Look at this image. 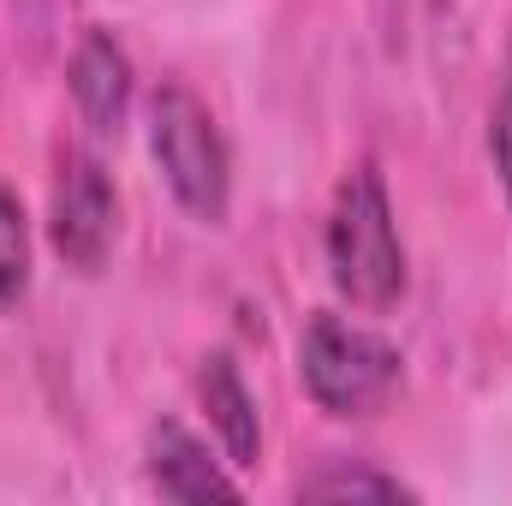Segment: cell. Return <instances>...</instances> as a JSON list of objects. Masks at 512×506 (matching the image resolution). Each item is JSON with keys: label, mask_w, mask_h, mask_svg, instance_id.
I'll return each mask as SVG.
<instances>
[{"label": "cell", "mask_w": 512, "mask_h": 506, "mask_svg": "<svg viewBox=\"0 0 512 506\" xmlns=\"http://www.w3.org/2000/svg\"><path fill=\"white\" fill-rule=\"evenodd\" d=\"M304 501H417L411 483L387 477V471H370V465H352V459H328L322 471H310L298 483Z\"/></svg>", "instance_id": "8"}, {"label": "cell", "mask_w": 512, "mask_h": 506, "mask_svg": "<svg viewBox=\"0 0 512 506\" xmlns=\"http://www.w3.org/2000/svg\"><path fill=\"white\" fill-rule=\"evenodd\" d=\"M149 155L173 191V203L203 221L221 227L233 209V161H227V137L215 126V114L185 90V84H161L149 96Z\"/></svg>", "instance_id": "2"}, {"label": "cell", "mask_w": 512, "mask_h": 506, "mask_svg": "<svg viewBox=\"0 0 512 506\" xmlns=\"http://www.w3.org/2000/svg\"><path fill=\"white\" fill-rule=\"evenodd\" d=\"M143 471H149V489L167 501H239V477L221 471V459L173 417L149 423Z\"/></svg>", "instance_id": "6"}, {"label": "cell", "mask_w": 512, "mask_h": 506, "mask_svg": "<svg viewBox=\"0 0 512 506\" xmlns=\"http://www.w3.org/2000/svg\"><path fill=\"white\" fill-rule=\"evenodd\" d=\"M489 155H495V179L512 203V48H507V72H501V90H495V108H489Z\"/></svg>", "instance_id": "10"}, {"label": "cell", "mask_w": 512, "mask_h": 506, "mask_svg": "<svg viewBox=\"0 0 512 506\" xmlns=\"http://www.w3.org/2000/svg\"><path fill=\"white\" fill-rule=\"evenodd\" d=\"M30 286V221L18 191L0 179V304H12Z\"/></svg>", "instance_id": "9"}, {"label": "cell", "mask_w": 512, "mask_h": 506, "mask_svg": "<svg viewBox=\"0 0 512 506\" xmlns=\"http://www.w3.org/2000/svg\"><path fill=\"white\" fill-rule=\"evenodd\" d=\"M197 399H203V411H209V429H215L227 465H256V453H262L256 399H251V387H245L239 364H233L227 352H209V358H203V370H197Z\"/></svg>", "instance_id": "7"}, {"label": "cell", "mask_w": 512, "mask_h": 506, "mask_svg": "<svg viewBox=\"0 0 512 506\" xmlns=\"http://www.w3.org/2000/svg\"><path fill=\"white\" fill-rule=\"evenodd\" d=\"M405 376L399 346L346 322V316H310L304 340H298V381L304 393L328 411V417H376L393 387Z\"/></svg>", "instance_id": "3"}, {"label": "cell", "mask_w": 512, "mask_h": 506, "mask_svg": "<svg viewBox=\"0 0 512 506\" xmlns=\"http://www.w3.org/2000/svg\"><path fill=\"white\" fill-rule=\"evenodd\" d=\"M114 233H120V197H114L108 167L84 149H66L60 173H54V203H48L54 251L66 256V268L96 274L114 251Z\"/></svg>", "instance_id": "4"}, {"label": "cell", "mask_w": 512, "mask_h": 506, "mask_svg": "<svg viewBox=\"0 0 512 506\" xmlns=\"http://www.w3.org/2000/svg\"><path fill=\"white\" fill-rule=\"evenodd\" d=\"M66 90H72V108L78 120L96 131V137H114L126 126L131 108V54L120 48L114 30H84L72 60H66Z\"/></svg>", "instance_id": "5"}, {"label": "cell", "mask_w": 512, "mask_h": 506, "mask_svg": "<svg viewBox=\"0 0 512 506\" xmlns=\"http://www.w3.org/2000/svg\"><path fill=\"white\" fill-rule=\"evenodd\" d=\"M328 274L340 286V298H352L358 310H387L405 292V245L393 227V203H387L382 167L358 161L328 209Z\"/></svg>", "instance_id": "1"}]
</instances>
